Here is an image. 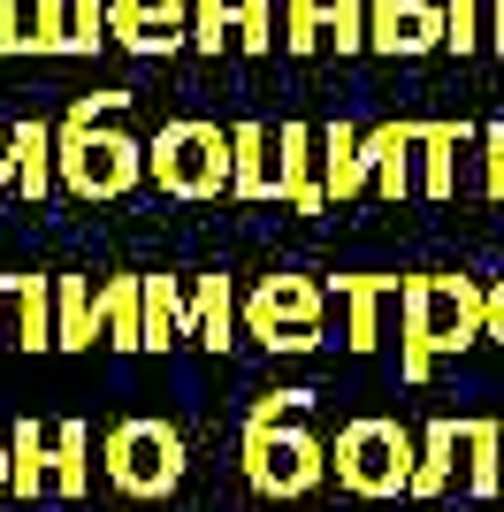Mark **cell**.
<instances>
[{"label":"cell","mask_w":504,"mask_h":512,"mask_svg":"<svg viewBox=\"0 0 504 512\" xmlns=\"http://www.w3.org/2000/svg\"><path fill=\"white\" fill-rule=\"evenodd\" d=\"M0 169H8V130H0Z\"/></svg>","instance_id":"cell-39"},{"label":"cell","mask_w":504,"mask_h":512,"mask_svg":"<svg viewBox=\"0 0 504 512\" xmlns=\"http://www.w3.org/2000/svg\"><path fill=\"white\" fill-rule=\"evenodd\" d=\"M321 283H329V299L344 306V344H352V352H375L382 344V314L398 306L405 276H321Z\"/></svg>","instance_id":"cell-11"},{"label":"cell","mask_w":504,"mask_h":512,"mask_svg":"<svg viewBox=\"0 0 504 512\" xmlns=\"http://www.w3.org/2000/svg\"><path fill=\"white\" fill-rule=\"evenodd\" d=\"M443 46V0H367V54L420 62Z\"/></svg>","instance_id":"cell-9"},{"label":"cell","mask_w":504,"mask_h":512,"mask_svg":"<svg viewBox=\"0 0 504 512\" xmlns=\"http://www.w3.org/2000/svg\"><path fill=\"white\" fill-rule=\"evenodd\" d=\"M100 344L146 352V276H107L100 283Z\"/></svg>","instance_id":"cell-18"},{"label":"cell","mask_w":504,"mask_h":512,"mask_svg":"<svg viewBox=\"0 0 504 512\" xmlns=\"http://www.w3.org/2000/svg\"><path fill=\"white\" fill-rule=\"evenodd\" d=\"M489 46V0H443V54H482Z\"/></svg>","instance_id":"cell-26"},{"label":"cell","mask_w":504,"mask_h":512,"mask_svg":"<svg viewBox=\"0 0 504 512\" xmlns=\"http://www.w3.org/2000/svg\"><path fill=\"white\" fill-rule=\"evenodd\" d=\"M0 497H8V444H0Z\"/></svg>","instance_id":"cell-38"},{"label":"cell","mask_w":504,"mask_h":512,"mask_svg":"<svg viewBox=\"0 0 504 512\" xmlns=\"http://www.w3.org/2000/svg\"><path fill=\"white\" fill-rule=\"evenodd\" d=\"M123 107H130V92H84L54 123V184L69 199H84V207L130 199L146 184V138L123 130Z\"/></svg>","instance_id":"cell-2"},{"label":"cell","mask_w":504,"mask_h":512,"mask_svg":"<svg viewBox=\"0 0 504 512\" xmlns=\"http://www.w3.org/2000/svg\"><path fill=\"white\" fill-rule=\"evenodd\" d=\"M237 54H275V0H237Z\"/></svg>","instance_id":"cell-29"},{"label":"cell","mask_w":504,"mask_h":512,"mask_svg":"<svg viewBox=\"0 0 504 512\" xmlns=\"http://www.w3.org/2000/svg\"><path fill=\"white\" fill-rule=\"evenodd\" d=\"M8 344H23V352H54V276H16V299H8Z\"/></svg>","instance_id":"cell-23"},{"label":"cell","mask_w":504,"mask_h":512,"mask_svg":"<svg viewBox=\"0 0 504 512\" xmlns=\"http://www.w3.org/2000/svg\"><path fill=\"white\" fill-rule=\"evenodd\" d=\"M100 344V291L84 276H54V352H92Z\"/></svg>","instance_id":"cell-21"},{"label":"cell","mask_w":504,"mask_h":512,"mask_svg":"<svg viewBox=\"0 0 504 512\" xmlns=\"http://www.w3.org/2000/svg\"><path fill=\"white\" fill-rule=\"evenodd\" d=\"M191 344V283L184 276H146V352H176Z\"/></svg>","instance_id":"cell-20"},{"label":"cell","mask_w":504,"mask_h":512,"mask_svg":"<svg viewBox=\"0 0 504 512\" xmlns=\"http://www.w3.org/2000/svg\"><path fill=\"white\" fill-rule=\"evenodd\" d=\"M459 459H466V421H428V428H420V467H413V497H420V505L451 490Z\"/></svg>","instance_id":"cell-22"},{"label":"cell","mask_w":504,"mask_h":512,"mask_svg":"<svg viewBox=\"0 0 504 512\" xmlns=\"http://www.w3.org/2000/svg\"><path fill=\"white\" fill-rule=\"evenodd\" d=\"M275 199L291 214H321L329 192H321V130L314 123H283L275 130Z\"/></svg>","instance_id":"cell-10"},{"label":"cell","mask_w":504,"mask_h":512,"mask_svg":"<svg viewBox=\"0 0 504 512\" xmlns=\"http://www.w3.org/2000/svg\"><path fill=\"white\" fill-rule=\"evenodd\" d=\"M474 138L466 123H420V199H459V146Z\"/></svg>","instance_id":"cell-19"},{"label":"cell","mask_w":504,"mask_h":512,"mask_svg":"<svg viewBox=\"0 0 504 512\" xmlns=\"http://www.w3.org/2000/svg\"><path fill=\"white\" fill-rule=\"evenodd\" d=\"M146 176L168 199H230V130L207 115H176L153 130Z\"/></svg>","instance_id":"cell-7"},{"label":"cell","mask_w":504,"mask_h":512,"mask_svg":"<svg viewBox=\"0 0 504 512\" xmlns=\"http://www.w3.org/2000/svg\"><path fill=\"white\" fill-rule=\"evenodd\" d=\"M482 192L504 207V123H489V130H482Z\"/></svg>","instance_id":"cell-33"},{"label":"cell","mask_w":504,"mask_h":512,"mask_svg":"<svg viewBox=\"0 0 504 512\" xmlns=\"http://www.w3.org/2000/svg\"><path fill=\"white\" fill-rule=\"evenodd\" d=\"M482 291H489V344L504 352V276H497V283H482Z\"/></svg>","instance_id":"cell-35"},{"label":"cell","mask_w":504,"mask_h":512,"mask_svg":"<svg viewBox=\"0 0 504 512\" xmlns=\"http://www.w3.org/2000/svg\"><path fill=\"white\" fill-rule=\"evenodd\" d=\"M459 482H466V497H504V421H466Z\"/></svg>","instance_id":"cell-24"},{"label":"cell","mask_w":504,"mask_h":512,"mask_svg":"<svg viewBox=\"0 0 504 512\" xmlns=\"http://www.w3.org/2000/svg\"><path fill=\"white\" fill-rule=\"evenodd\" d=\"M107 46V0H69V54H100Z\"/></svg>","instance_id":"cell-31"},{"label":"cell","mask_w":504,"mask_h":512,"mask_svg":"<svg viewBox=\"0 0 504 512\" xmlns=\"http://www.w3.org/2000/svg\"><path fill=\"white\" fill-rule=\"evenodd\" d=\"M367 169H375V199L398 207L420 192V123H375L367 130Z\"/></svg>","instance_id":"cell-12"},{"label":"cell","mask_w":504,"mask_h":512,"mask_svg":"<svg viewBox=\"0 0 504 512\" xmlns=\"http://www.w3.org/2000/svg\"><path fill=\"white\" fill-rule=\"evenodd\" d=\"M54 497H92V428L84 421H62L54 428Z\"/></svg>","instance_id":"cell-25"},{"label":"cell","mask_w":504,"mask_h":512,"mask_svg":"<svg viewBox=\"0 0 504 512\" xmlns=\"http://www.w3.org/2000/svg\"><path fill=\"white\" fill-rule=\"evenodd\" d=\"M8 299H16V276H0V337H8Z\"/></svg>","instance_id":"cell-37"},{"label":"cell","mask_w":504,"mask_h":512,"mask_svg":"<svg viewBox=\"0 0 504 512\" xmlns=\"http://www.w3.org/2000/svg\"><path fill=\"white\" fill-rule=\"evenodd\" d=\"M306 413H314V390H260L252 398L245 428H237V474L260 505H298L321 490L329 444L306 428Z\"/></svg>","instance_id":"cell-1"},{"label":"cell","mask_w":504,"mask_h":512,"mask_svg":"<svg viewBox=\"0 0 504 512\" xmlns=\"http://www.w3.org/2000/svg\"><path fill=\"white\" fill-rule=\"evenodd\" d=\"M107 39L123 54H138V62L184 54L191 46V0H107Z\"/></svg>","instance_id":"cell-8"},{"label":"cell","mask_w":504,"mask_h":512,"mask_svg":"<svg viewBox=\"0 0 504 512\" xmlns=\"http://www.w3.org/2000/svg\"><path fill=\"white\" fill-rule=\"evenodd\" d=\"M54 490V428L46 421H16L8 428V497H46Z\"/></svg>","instance_id":"cell-16"},{"label":"cell","mask_w":504,"mask_h":512,"mask_svg":"<svg viewBox=\"0 0 504 512\" xmlns=\"http://www.w3.org/2000/svg\"><path fill=\"white\" fill-rule=\"evenodd\" d=\"M100 467H107V482H115L130 505H168V497L184 490L191 444H184V428L161 421V413H130V421L107 428Z\"/></svg>","instance_id":"cell-5"},{"label":"cell","mask_w":504,"mask_h":512,"mask_svg":"<svg viewBox=\"0 0 504 512\" xmlns=\"http://www.w3.org/2000/svg\"><path fill=\"white\" fill-rule=\"evenodd\" d=\"M489 54H504V0H489Z\"/></svg>","instance_id":"cell-36"},{"label":"cell","mask_w":504,"mask_h":512,"mask_svg":"<svg viewBox=\"0 0 504 512\" xmlns=\"http://www.w3.org/2000/svg\"><path fill=\"white\" fill-rule=\"evenodd\" d=\"M0 54H31V16H23V0H0Z\"/></svg>","instance_id":"cell-34"},{"label":"cell","mask_w":504,"mask_h":512,"mask_svg":"<svg viewBox=\"0 0 504 512\" xmlns=\"http://www.w3.org/2000/svg\"><path fill=\"white\" fill-rule=\"evenodd\" d=\"M413 467H420V428L390 421V413H359V421L336 428V444H329L336 490H344V497H367V505L413 497Z\"/></svg>","instance_id":"cell-4"},{"label":"cell","mask_w":504,"mask_h":512,"mask_svg":"<svg viewBox=\"0 0 504 512\" xmlns=\"http://www.w3.org/2000/svg\"><path fill=\"white\" fill-rule=\"evenodd\" d=\"M0 192H23L31 207H39L46 192H62V184H54V123H46V115H23V123L8 130V169H0Z\"/></svg>","instance_id":"cell-13"},{"label":"cell","mask_w":504,"mask_h":512,"mask_svg":"<svg viewBox=\"0 0 504 512\" xmlns=\"http://www.w3.org/2000/svg\"><path fill=\"white\" fill-rule=\"evenodd\" d=\"M31 54H69V0H31Z\"/></svg>","instance_id":"cell-30"},{"label":"cell","mask_w":504,"mask_h":512,"mask_svg":"<svg viewBox=\"0 0 504 512\" xmlns=\"http://www.w3.org/2000/svg\"><path fill=\"white\" fill-rule=\"evenodd\" d=\"M321 46L367 54V0H321Z\"/></svg>","instance_id":"cell-27"},{"label":"cell","mask_w":504,"mask_h":512,"mask_svg":"<svg viewBox=\"0 0 504 512\" xmlns=\"http://www.w3.org/2000/svg\"><path fill=\"white\" fill-rule=\"evenodd\" d=\"M230 199H275V130L230 123Z\"/></svg>","instance_id":"cell-17"},{"label":"cell","mask_w":504,"mask_h":512,"mask_svg":"<svg viewBox=\"0 0 504 512\" xmlns=\"http://www.w3.org/2000/svg\"><path fill=\"white\" fill-rule=\"evenodd\" d=\"M321 192L329 207L375 192V169H367V130L359 123H321Z\"/></svg>","instance_id":"cell-14"},{"label":"cell","mask_w":504,"mask_h":512,"mask_svg":"<svg viewBox=\"0 0 504 512\" xmlns=\"http://www.w3.org/2000/svg\"><path fill=\"white\" fill-rule=\"evenodd\" d=\"M283 46L291 54H321V0H283Z\"/></svg>","instance_id":"cell-32"},{"label":"cell","mask_w":504,"mask_h":512,"mask_svg":"<svg viewBox=\"0 0 504 512\" xmlns=\"http://www.w3.org/2000/svg\"><path fill=\"white\" fill-rule=\"evenodd\" d=\"M191 46L199 54L237 46V0H191Z\"/></svg>","instance_id":"cell-28"},{"label":"cell","mask_w":504,"mask_h":512,"mask_svg":"<svg viewBox=\"0 0 504 512\" xmlns=\"http://www.w3.org/2000/svg\"><path fill=\"white\" fill-rule=\"evenodd\" d=\"M237 337H245V329H237V276H222V268L191 276V344L230 352Z\"/></svg>","instance_id":"cell-15"},{"label":"cell","mask_w":504,"mask_h":512,"mask_svg":"<svg viewBox=\"0 0 504 512\" xmlns=\"http://www.w3.org/2000/svg\"><path fill=\"white\" fill-rule=\"evenodd\" d=\"M489 337V291L459 268H420L398 283V375L428 383L436 360Z\"/></svg>","instance_id":"cell-3"},{"label":"cell","mask_w":504,"mask_h":512,"mask_svg":"<svg viewBox=\"0 0 504 512\" xmlns=\"http://www.w3.org/2000/svg\"><path fill=\"white\" fill-rule=\"evenodd\" d=\"M237 329H245L260 352H314L329 337V283L321 276H260L252 291H237Z\"/></svg>","instance_id":"cell-6"}]
</instances>
